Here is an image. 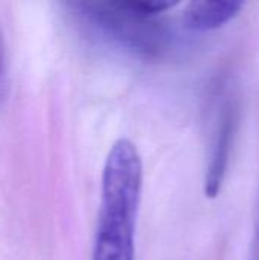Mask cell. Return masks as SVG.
<instances>
[{"label": "cell", "mask_w": 259, "mask_h": 260, "mask_svg": "<svg viewBox=\"0 0 259 260\" xmlns=\"http://www.w3.org/2000/svg\"><path fill=\"white\" fill-rule=\"evenodd\" d=\"M142 181L136 146L128 139H119L111 145L102 171L92 260H134Z\"/></svg>", "instance_id": "obj_1"}, {"label": "cell", "mask_w": 259, "mask_h": 260, "mask_svg": "<svg viewBox=\"0 0 259 260\" xmlns=\"http://www.w3.org/2000/svg\"><path fill=\"white\" fill-rule=\"evenodd\" d=\"M72 11L110 43L142 58H160L171 46V30L160 21L125 9L121 2H75Z\"/></svg>", "instance_id": "obj_2"}, {"label": "cell", "mask_w": 259, "mask_h": 260, "mask_svg": "<svg viewBox=\"0 0 259 260\" xmlns=\"http://www.w3.org/2000/svg\"><path fill=\"white\" fill-rule=\"evenodd\" d=\"M238 123V107L235 101L226 99L218 110L212 136L208 149V165L205 177V193L208 198H215L223 186L229 157L234 146Z\"/></svg>", "instance_id": "obj_3"}, {"label": "cell", "mask_w": 259, "mask_h": 260, "mask_svg": "<svg viewBox=\"0 0 259 260\" xmlns=\"http://www.w3.org/2000/svg\"><path fill=\"white\" fill-rule=\"evenodd\" d=\"M243 6V2L234 0L191 2L183 11V23L195 32L214 30L232 21L241 12Z\"/></svg>", "instance_id": "obj_4"}, {"label": "cell", "mask_w": 259, "mask_h": 260, "mask_svg": "<svg viewBox=\"0 0 259 260\" xmlns=\"http://www.w3.org/2000/svg\"><path fill=\"white\" fill-rule=\"evenodd\" d=\"M121 5L128 9L133 14H137L140 17H150L154 18L157 14L165 12L166 9L176 6V2H166V0H131V2H121Z\"/></svg>", "instance_id": "obj_5"}, {"label": "cell", "mask_w": 259, "mask_h": 260, "mask_svg": "<svg viewBox=\"0 0 259 260\" xmlns=\"http://www.w3.org/2000/svg\"><path fill=\"white\" fill-rule=\"evenodd\" d=\"M6 91V64H5V50H3V40L0 32V99L5 96Z\"/></svg>", "instance_id": "obj_6"}, {"label": "cell", "mask_w": 259, "mask_h": 260, "mask_svg": "<svg viewBox=\"0 0 259 260\" xmlns=\"http://www.w3.org/2000/svg\"><path fill=\"white\" fill-rule=\"evenodd\" d=\"M249 260H259V213L256 227H255V236H253V242H252V251H250Z\"/></svg>", "instance_id": "obj_7"}]
</instances>
